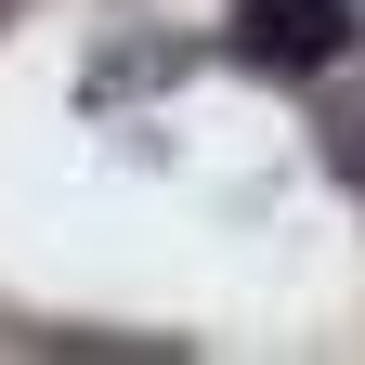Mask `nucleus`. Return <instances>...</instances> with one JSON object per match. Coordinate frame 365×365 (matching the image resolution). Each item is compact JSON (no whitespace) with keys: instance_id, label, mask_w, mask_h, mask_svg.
Instances as JSON below:
<instances>
[{"instance_id":"obj_1","label":"nucleus","mask_w":365,"mask_h":365,"mask_svg":"<svg viewBox=\"0 0 365 365\" xmlns=\"http://www.w3.org/2000/svg\"><path fill=\"white\" fill-rule=\"evenodd\" d=\"M235 39L261 66H327V53H352V14H339V0H248Z\"/></svg>"}]
</instances>
